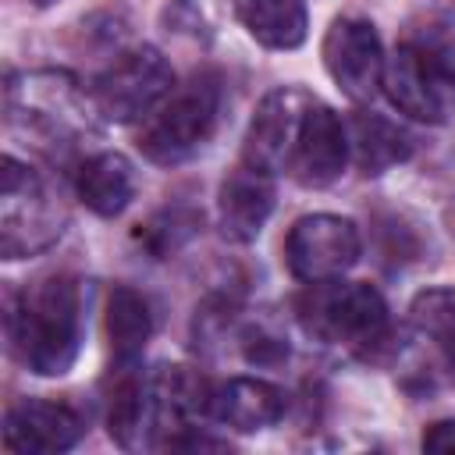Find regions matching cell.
Segmentation results:
<instances>
[{
    "mask_svg": "<svg viewBox=\"0 0 455 455\" xmlns=\"http://www.w3.org/2000/svg\"><path fill=\"white\" fill-rule=\"evenodd\" d=\"M11 352L39 377H64L82 352V288L68 274L32 281L11 295L4 313Z\"/></svg>",
    "mask_w": 455,
    "mask_h": 455,
    "instance_id": "obj_1",
    "label": "cell"
},
{
    "mask_svg": "<svg viewBox=\"0 0 455 455\" xmlns=\"http://www.w3.org/2000/svg\"><path fill=\"white\" fill-rule=\"evenodd\" d=\"M387 100L412 121L441 124L455 100V36L444 28H419L384 64Z\"/></svg>",
    "mask_w": 455,
    "mask_h": 455,
    "instance_id": "obj_2",
    "label": "cell"
},
{
    "mask_svg": "<svg viewBox=\"0 0 455 455\" xmlns=\"http://www.w3.org/2000/svg\"><path fill=\"white\" fill-rule=\"evenodd\" d=\"M299 323L306 334L327 341V345H345L355 352H373L391 338V316L384 295L366 284V281H313L299 302H295Z\"/></svg>",
    "mask_w": 455,
    "mask_h": 455,
    "instance_id": "obj_3",
    "label": "cell"
},
{
    "mask_svg": "<svg viewBox=\"0 0 455 455\" xmlns=\"http://www.w3.org/2000/svg\"><path fill=\"white\" fill-rule=\"evenodd\" d=\"M220 117V82L213 75H192L185 85H174L139 128V149L160 167L185 164L199 153Z\"/></svg>",
    "mask_w": 455,
    "mask_h": 455,
    "instance_id": "obj_4",
    "label": "cell"
},
{
    "mask_svg": "<svg viewBox=\"0 0 455 455\" xmlns=\"http://www.w3.org/2000/svg\"><path fill=\"white\" fill-rule=\"evenodd\" d=\"M68 228V210L50 181L21 164L4 156L0 171V256L25 259L46 252Z\"/></svg>",
    "mask_w": 455,
    "mask_h": 455,
    "instance_id": "obj_5",
    "label": "cell"
},
{
    "mask_svg": "<svg viewBox=\"0 0 455 455\" xmlns=\"http://www.w3.org/2000/svg\"><path fill=\"white\" fill-rule=\"evenodd\" d=\"M174 89V71L156 46H135L117 53L89 85L92 114L128 124L146 117Z\"/></svg>",
    "mask_w": 455,
    "mask_h": 455,
    "instance_id": "obj_6",
    "label": "cell"
},
{
    "mask_svg": "<svg viewBox=\"0 0 455 455\" xmlns=\"http://www.w3.org/2000/svg\"><path fill=\"white\" fill-rule=\"evenodd\" d=\"M7 121L21 128L25 135H39L43 146H57L71 139L82 107H92L89 100L75 92V82L64 71H25L7 78Z\"/></svg>",
    "mask_w": 455,
    "mask_h": 455,
    "instance_id": "obj_7",
    "label": "cell"
},
{
    "mask_svg": "<svg viewBox=\"0 0 455 455\" xmlns=\"http://www.w3.org/2000/svg\"><path fill=\"white\" fill-rule=\"evenodd\" d=\"M363 238L348 217L338 213H306L291 224L284 238V263L295 281H331L359 263Z\"/></svg>",
    "mask_w": 455,
    "mask_h": 455,
    "instance_id": "obj_8",
    "label": "cell"
},
{
    "mask_svg": "<svg viewBox=\"0 0 455 455\" xmlns=\"http://www.w3.org/2000/svg\"><path fill=\"white\" fill-rule=\"evenodd\" d=\"M323 68L334 85L355 100L370 103L384 89V46L366 18H338L323 36Z\"/></svg>",
    "mask_w": 455,
    "mask_h": 455,
    "instance_id": "obj_9",
    "label": "cell"
},
{
    "mask_svg": "<svg viewBox=\"0 0 455 455\" xmlns=\"http://www.w3.org/2000/svg\"><path fill=\"white\" fill-rule=\"evenodd\" d=\"M313 100L302 89H274L259 100L249 128H245V142H242V164L277 174L288 171L291 164V149L306 117V107Z\"/></svg>",
    "mask_w": 455,
    "mask_h": 455,
    "instance_id": "obj_10",
    "label": "cell"
},
{
    "mask_svg": "<svg viewBox=\"0 0 455 455\" xmlns=\"http://www.w3.org/2000/svg\"><path fill=\"white\" fill-rule=\"evenodd\" d=\"M345 164H348L345 124H341V117L327 103L313 100L306 107V117H302V128H299L288 171L306 188H327V185H334L341 178Z\"/></svg>",
    "mask_w": 455,
    "mask_h": 455,
    "instance_id": "obj_11",
    "label": "cell"
},
{
    "mask_svg": "<svg viewBox=\"0 0 455 455\" xmlns=\"http://www.w3.org/2000/svg\"><path fill=\"white\" fill-rule=\"evenodd\" d=\"M82 430L85 423L71 405L46 402V398H25L11 405L4 416V444L21 455L68 451L78 444Z\"/></svg>",
    "mask_w": 455,
    "mask_h": 455,
    "instance_id": "obj_12",
    "label": "cell"
},
{
    "mask_svg": "<svg viewBox=\"0 0 455 455\" xmlns=\"http://www.w3.org/2000/svg\"><path fill=\"white\" fill-rule=\"evenodd\" d=\"M270 210H274V174L256 171L249 164H238L235 171H228L217 192V220L228 242H238V245L256 242Z\"/></svg>",
    "mask_w": 455,
    "mask_h": 455,
    "instance_id": "obj_13",
    "label": "cell"
},
{
    "mask_svg": "<svg viewBox=\"0 0 455 455\" xmlns=\"http://www.w3.org/2000/svg\"><path fill=\"white\" fill-rule=\"evenodd\" d=\"M288 409V398L277 384L263 377H231L228 384L213 387L210 416L238 434H256L274 427Z\"/></svg>",
    "mask_w": 455,
    "mask_h": 455,
    "instance_id": "obj_14",
    "label": "cell"
},
{
    "mask_svg": "<svg viewBox=\"0 0 455 455\" xmlns=\"http://www.w3.org/2000/svg\"><path fill=\"white\" fill-rule=\"evenodd\" d=\"M117 384L110 391V405H107V430L110 437L128 448H149L156 427V398H153V377H142L135 370V363H117Z\"/></svg>",
    "mask_w": 455,
    "mask_h": 455,
    "instance_id": "obj_15",
    "label": "cell"
},
{
    "mask_svg": "<svg viewBox=\"0 0 455 455\" xmlns=\"http://www.w3.org/2000/svg\"><path fill=\"white\" fill-rule=\"evenodd\" d=\"M75 196L96 217H117L135 199V167L121 153H92L75 171Z\"/></svg>",
    "mask_w": 455,
    "mask_h": 455,
    "instance_id": "obj_16",
    "label": "cell"
},
{
    "mask_svg": "<svg viewBox=\"0 0 455 455\" xmlns=\"http://www.w3.org/2000/svg\"><path fill=\"white\" fill-rule=\"evenodd\" d=\"M345 135H348V156L363 174H384L412 156V135L380 114H355L345 124Z\"/></svg>",
    "mask_w": 455,
    "mask_h": 455,
    "instance_id": "obj_17",
    "label": "cell"
},
{
    "mask_svg": "<svg viewBox=\"0 0 455 455\" xmlns=\"http://www.w3.org/2000/svg\"><path fill=\"white\" fill-rule=\"evenodd\" d=\"M238 25L267 50H299L309 32V11L302 0H235Z\"/></svg>",
    "mask_w": 455,
    "mask_h": 455,
    "instance_id": "obj_18",
    "label": "cell"
},
{
    "mask_svg": "<svg viewBox=\"0 0 455 455\" xmlns=\"http://www.w3.org/2000/svg\"><path fill=\"white\" fill-rule=\"evenodd\" d=\"M103 323H107V341H110V352L117 363H139L149 334H153V313H149V302L128 288V284H114L110 295H107V313H103Z\"/></svg>",
    "mask_w": 455,
    "mask_h": 455,
    "instance_id": "obj_19",
    "label": "cell"
},
{
    "mask_svg": "<svg viewBox=\"0 0 455 455\" xmlns=\"http://www.w3.org/2000/svg\"><path fill=\"white\" fill-rule=\"evenodd\" d=\"M409 320L416 331L441 338L444 331L455 327V284H441V288H427L409 302Z\"/></svg>",
    "mask_w": 455,
    "mask_h": 455,
    "instance_id": "obj_20",
    "label": "cell"
},
{
    "mask_svg": "<svg viewBox=\"0 0 455 455\" xmlns=\"http://www.w3.org/2000/svg\"><path fill=\"white\" fill-rule=\"evenodd\" d=\"M192 231H196V217H188V213H181V210H167V213L153 217V220L139 231V238H142L156 256H167V252H174Z\"/></svg>",
    "mask_w": 455,
    "mask_h": 455,
    "instance_id": "obj_21",
    "label": "cell"
},
{
    "mask_svg": "<svg viewBox=\"0 0 455 455\" xmlns=\"http://www.w3.org/2000/svg\"><path fill=\"white\" fill-rule=\"evenodd\" d=\"M423 451H437V455H455V419H437L423 430L419 437Z\"/></svg>",
    "mask_w": 455,
    "mask_h": 455,
    "instance_id": "obj_22",
    "label": "cell"
},
{
    "mask_svg": "<svg viewBox=\"0 0 455 455\" xmlns=\"http://www.w3.org/2000/svg\"><path fill=\"white\" fill-rule=\"evenodd\" d=\"M437 355H441V370L448 373V380H455V327L437 338Z\"/></svg>",
    "mask_w": 455,
    "mask_h": 455,
    "instance_id": "obj_23",
    "label": "cell"
},
{
    "mask_svg": "<svg viewBox=\"0 0 455 455\" xmlns=\"http://www.w3.org/2000/svg\"><path fill=\"white\" fill-rule=\"evenodd\" d=\"M36 4H50V0H36Z\"/></svg>",
    "mask_w": 455,
    "mask_h": 455,
    "instance_id": "obj_24",
    "label": "cell"
}]
</instances>
